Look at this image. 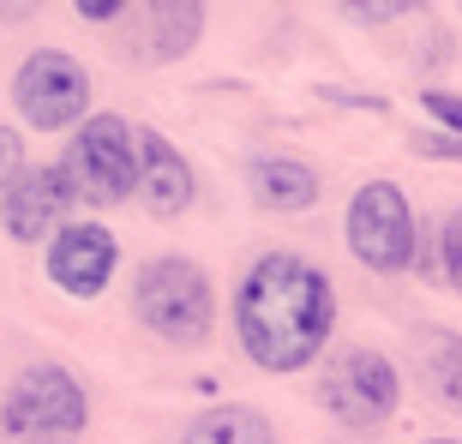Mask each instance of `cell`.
<instances>
[{"label":"cell","mask_w":462,"mask_h":444,"mask_svg":"<svg viewBox=\"0 0 462 444\" xmlns=\"http://www.w3.org/2000/svg\"><path fill=\"white\" fill-rule=\"evenodd\" d=\"M420 444H457V439H420Z\"/></svg>","instance_id":"obj_21"},{"label":"cell","mask_w":462,"mask_h":444,"mask_svg":"<svg viewBox=\"0 0 462 444\" xmlns=\"http://www.w3.org/2000/svg\"><path fill=\"white\" fill-rule=\"evenodd\" d=\"M90 427V396L79 373L60 360H36L0 396V439L6 444H72Z\"/></svg>","instance_id":"obj_3"},{"label":"cell","mask_w":462,"mask_h":444,"mask_svg":"<svg viewBox=\"0 0 462 444\" xmlns=\"http://www.w3.org/2000/svg\"><path fill=\"white\" fill-rule=\"evenodd\" d=\"M120 264V240L103 222H67L49 240V282L72 301H97Z\"/></svg>","instance_id":"obj_9"},{"label":"cell","mask_w":462,"mask_h":444,"mask_svg":"<svg viewBox=\"0 0 462 444\" xmlns=\"http://www.w3.org/2000/svg\"><path fill=\"white\" fill-rule=\"evenodd\" d=\"M337 330V282L307 253H264L235 289V337L258 373H307Z\"/></svg>","instance_id":"obj_1"},{"label":"cell","mask_w":462,"mask_h":444,"mask_svg":"<svg viewBox=\"0 0 462 444\" xmlns=\"http://www.w3.org/2000/svg\"><path fill=\"white\" fill-rule=\"evenodd\" d=\"M420 373H427V391L450 414H462V337L457 330H427V342H420Z\"/></svg>","instance_id":"obj_14"},{"label":"cell","mask_w":462,"mask_h":444,"mask_svg":"<svg viewBox=\"0 0 462 444\" xmlns=\"http://www.w3.org/2000/svg\"><path fill=\"white\" fill-rule=\"evenodd\" d=\"M319 402L337 427L348 432H378L391 427L396 402H402V373H396V360L384 348H337L325 360V378H319Z\"/></svg>","instance_id":"obj_5"},{"label":"cell","mask_w":462,"mask_h":444,"mask_svg":"<svg viewBox=\"0 0 462 444\" xmlns=\"http://www.w3.org/2000/svg\"><path fill=\"white\" fill-rule=\"evenodd\" d=\"M13 108L31 133H67L90 115V72L67 49H36L13 72Z\"/></svg>","instance_id":"obj_7"},{"label":"cell","mask_w":462,"mask_h":444,"mask_svg":"<svg viewBox=\"0 0 462 444\" xmlns=\"http://www.w3.org/2000/svg\"><path fill=\"white\" fill-rule=\"evenodd\" d=\"M60 180H67L72 205H90V210H115L133 199V126L120 115H85L67 138V156L54 162Z\"/></svg>","instance_id":"obj_4"},{"label":"cell","mask_w":462,"mask_h":444,"mask_svg":"<svg viewBox=\"0 0 462 444\" xmlns=\"http://www.w3.org/2000/svg\"><path fill=\"white\" fill-rule=\"evenodd\" d=\"M348 24H366V31H384V24H409V18H427V6L420 0H402V6H391V0H378V6H343Z\"/></svg>","instance_id":"obj_15"},{"label":"cell","mask_w":462,"mask_h":444,"mask_svg":"<svg viewBox=\"0 0 462 444\" xmlns=\"http://www.w3.org/2000/svg\"><path fill=\"white\" fill-rule=\"evenodd\" d=\"M409 151L414 156H432V162H462V138L439 133V126H427V133H414L409 138Z\"/></svg>","instance_id":"obj_18"},{"label":"cell","mask_w":462,"mask_h":444,"mask_svg":"<svg viewBox=\"0 0 462 444\" xmlns=\"http://www.w3.org/2000/svg\"><path fill=\"white\" fill-rule=\"evenodd\" d=\"M18 169H24V138H18V126H0V192Z\"/></svg>","instance_id":"obj_19"},{"label":"cell","mask_w":462,"mask_h":444,"mask_svg":"<svg viewBox=\"0 0 462 444\" xmlns=\"http://www.w3.org/2000/svg\"><path fill=\"white\" fill-rule=\"evenodd\" d=\"M246 192H253L258 210H276V217H294V210H312L325 199V180L312 162L300 156H258L246 169Z\"/></svg>","instance_id":"obj_11"},{"label":"cell","mask_w":462,"mask_h":444,"mask_svg":"<svg viewBox=\"0 0 462 444\" xmlns=\"http://www.w3.org/2000/svg\"><path fill=\"white\" fill-rule=\"evenodd\" d=\"M180 444H276V427L253 402H223V409L199 414V421L180 432Z\"/></svg>","instance_id":"obj_13"},{"label":"cell","mask_w":462,"mask_h":444,"mask_svg":"<svg viewBox=\"0 0 462 444\" xmlns=\"http://www.w3.org/2000/svg\"><path fill=\"white\" fill-rule=\"evenodd\" d=\"M72 222V192L60 180L54 162H36V169H18L0 192V228L24 246L36 240H54V228H67Z\"/></svg>","instance_id":"obj_8"},{"label":"cell","mask_w":462,"mask_h":444,"mask_svg":"<svg viewBox=\"0 0 462 444\" xmlns=\"http://www.w3.org/2000/svg\"><path fill=\"white\" fill-rule=\"evenodd\" d=\"M439 276H445V289L462 294V205L445 217V228H439Z\"/></svg>","instance_id":"obj_16"},{"label":"cell","mask_w":462,"mask_h":444,"mask_svg":"<svg viewBox=\"0 0 462 444\" xmlns=\"http://www.w3.org/2000/svg\"><path fill=\"white\" fill-rule=\"evenodd\" d=\"M343 235H348L355 264H366L373 276L414 271V240H420V228H414V210H409V199H402L396 180H366L348 199Z\"/></svg>","instance_id":"obj_6"},{"label":"cell","mask_w":462,"mask_h":444,"mask_svg":"<svg viewBox=\"0 0 462 444\" xmlns=\"http://www.w3.org/2000/svg\"><path fill=\"white\" fill-rule=\"evenodd\" d=\"M420 108L439 120V133L462 138V97H457V90H420Z\"/></svg>","instance_id":"obj_17"},{"label":"cell","mask_w":462,"mask_h":444,"mask_svg":"<svg viewBox=\"0 0 462 444\" xmlns=\"http://www.w3.org/2000/svg\"><path fill=\"white\" fill-rule=\"evenodd\" d=\"M133 312L138 325L162 342H180V348H199L217 330V289H210V271L199 258L162 253L144 258L133 276Z\"/></svg>","instance_id":"obj_2"},{"label":"cell","mask_w":462,"mask_h":444,"mask_svg":"<svg viewBox=\"0 0 462 444\" xmlns=\"http://www.w3.org/2000/svg\"><path fill=\"white\" fill-rule=\"evenodd\" d=\"M133 162H138V174H133V199L138 205L151 210L156 222L187 217L192 199H199V187H192V162L174 151L156 126H133Z\"/></svg>","instance_id":"obj_10"},{"label":"cell","mask_w":462,"mask_h":444,"mask_svg":"<svg viewBox=\"0 0 462 444\" xmlns=\"http://www.w3.org/2000/svg\"><path fill=\"white\" fill-rule=\"evenodd\" d=\"M79 18L85 24H115V18H126V6L120 0H90V6H79Z\"/></svg>","instance_id":"obj_20"},{"label":"cell","mask_w":462,"mask_h":444,"mask_svg":"<svg viewBox=\"0 0 462 444\" xmlns=\"http://www.w3.org/2000/svg\"><path fill=\"white\" fill-rule=\"evenodd\" d=\"M138 31H144V60L151 67H169L180 54L199 49V36H205L210 13L199 0H156V6H138Z\"/></svg>","instance_id":"obj_12"}]
</instances>
